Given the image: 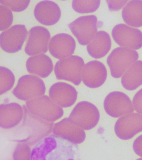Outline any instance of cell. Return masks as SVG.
Wrapping results in <instances>:
<instances>
[{"label": "cell", "mask_w": 142, "mask_h": 160, "mask_svg": "<svg viewBox=\"0 0 142 160\" xmlns=\"http://www.w3.org/2000/svg\"><path fill=\"white\" fill-rule=\"evenodd\" d=\"M31 160H81L77 145L50 134L31 150Z\"/></svg>", "instance_id": "obj_1"}, {"label": "cell", "mask_w": 142, "mask_h": 160, "mask_svg": "<svg viewBox=\"0 0 142 160\" xmlns=\"http://www.w3.org/2000/svg\"><path fill=\"white\" fill-rule=\"evenodd\" d=\"M23 118L22 125L18 128L19 138L15 140L18 143H24L29 146L36 145L41 140L50 135L54 123L48 122L30 113L26 106H23Z\"/></svg>", "instance_id": "obj_2"}, {"label": "cell", "mask_w": 142, "mask_h": 160, "mask_svg": "<svg viewBox=\"0 0 142 160\" xmlns=\"http://www.w3.org/2000/svg\"><path fill=\"white\" fill-rule=\"evenodd\" d=\"M25 106L30 113L48 122H56L64 113L63 108L55 104L46 95L27 102Z\"/></svg>", "instance_id": "obj_3"}, {"label": "cell", "mask_w": 142, "mask_h": 160, "mask_svg": "<svg viewBox=\"0 0 142 160\" xmlns=\"http://www.w3.org/2000/svg\"><path fill=\"white\" fill-rule=\"evenodd\" d=\"M139 54L134 50L118 47L114 49L107 59L110 73L114 78H121L127 70L138 61Z\"/></svg>", "instance_id": "obj_4"}, {"label": "cell", "mask_w": 142, "mask_h": 160, "mask_svg": "<svg viewBox=\"0 0 142 160\" xmlns=\"http://www.w3.org/2000/svg\"><path fill=\"white\" fill-rule=\"evenodd\" d=\"M85 65L84 59L78 56L59 59L54 67V73L58 79L66 80L79 85L82 82V71Z\"/></svg>", "instance_id": "obj_5"}, {"label": "cell", "mask_w": 142, "mask_h": 160, "mask_svg": "<svg viewBox=\"0 0 142 160\" xmlns=\"http://www.w3.org/2000/svg\"><path fill=\"white\" fill-rule=\"evenodd\" d=\"M45 91V85L41 78L34 75L27 74L19 79L13 93L18 99L28 102L43 96Z\"/></svg>", "instance_id": "obj_6"}, {"label": "cell", "mask_w": 142, "mask_h": 160, "mask_svg": "<svg viewBox=\"0 0 142 160\" xmlns=\"http://www.w3.org/2000/svg\"><path fill=\"white\" fill-rule=\"evenodd\" d=\"M99 112L98 108L88 102H79L69 115V119L83 130L89 131L99 122Z\"/></svg>", "instance_id": "obj_7"}, {"label": "cell", "mask_w": 142, "mask_h": 160, "mask_svg": "<svg viewBox=\"0 0 142 160\" xmlns=\"http://www.w3.org/2000/svg\"><path fill=\"white\" fill-rule=\"evenodd\" d=\"M98 18L94 15L81 16L68 24L71 32L76 36L79 43L87 45L98 32Z\"/></svg>", "instance_id": "obj_8"}, {"label": "cell", "mask_w": 142, "mask_h": 160, "mask_svg": "<svg viewBox=\"0 0 142 160\" xmlns=\"http://www.w3.org/2000/svg\"><path fill=\"white\" fill-rule=\"evenodd\" d=\"M104 108L107 114L113 118H120L134 111L129 97L125 93L118 91L110 92L106 96Z\"/></svg>", "instance_id": "obj_9"}, {"label": "cell", "mask_w": 142, "mask_h": 160, "mask_svg": "<svg viewBox=\"0 0 142 160\" xmlns=\"http://www.w3.org/2000/svg\"><path fill=\"white\" fill-rule=\"evenodd\" d=\"M28 35L23 25H16L0 34V47L8 53H15L22 49Z\"/></svg>", "instance_id": "obj_10"}, {"label": "cell", "mask_w": 142, "mask_h": 160, "mask_svg": "<svg viewBox=\"0 0 142 160\" xmlns=\"http://www.w3.org/2000/svg\"><path fill=\"white\" fill-rule=\"evenodd\" d=\"M112 36L116 43L122 47L134 51L142 47V32L139 29L118 24L113 28Z\"/></svg>", "instance_id": "obj_11"}, {"label": "cell", "mask_w": 142, "mask_h": 160, "mask_svg": "<svg viewBox=\"0 0 142 160\" xmlns=\"http://www.w3.org/2000/svg\"><path fill=\"white\" fill-rule=\"evenodd\" d=\"M28 34V39L25 48L27 55L34 56L48 51L50 34L47 28L36 26L30 30Z\"/></svg>", "instance_id": "obj_12"}, {"label": "cell", "mask_w": 142, "mask_h": 160, "mask_svg": "<svg viewBox=\"0 0 142 160\" xmlns=\"http://www.w3.org/2000/svg\"><path fill=\"white\" fill-rule=\"evenodd\" d=\"M114 131L121 139H132L142 132V115L133 112L120 117L116 122Z\"/></svg>", "instance_id": "obj_13"}, {"label": "cell", "mask_w": 142, "mask_h": 160, "mask_svg": "<svg viewBox=\"0 0 142 160\" xmlns=\"http://www.w3.org/2000/svg\"><path fill=\"white\" fill-rule=\"evenodd\" d=\"M107 78L105 66L97 60L85 64L82 71V80L84 83L91 88H96L102 85Z\"/></svg>", "instance_id": "obj_14"}, {"label": "cell", "mask_w": 142, "mask_h": 160, "mask_svg": "<svg viewBox=\"0 0 142 160\" xmlns=\"http://www.w3.org/2000/svg\"><path fill=\"white\" fill-rule=\"evenodd\" d=\"M49 98L61 108H67L75 103L78 98V92L71 85L58 82L50 87Z\"/></svg>", "instance_id": "obj_15"}, {"label": "cell", "mask_w": 142, "mask_h": 160, "mask_svg": "<svg viewBox=\"0 0 142 160\" xmlns=\"http://www.w3.org/2000/svg\"><path fill=\"white\" fill-rule=\"evenodd\" d=\"M53 133L54 135L76 145L83 143L86 138L84 130L73 123L68 118H64L55 123Z\"/></svg>", "instance_id": "obj_16"}, {"label": "cell", "mask_w": 142, "mask_h": 160, "mask_svg": "<svg viewBox=\"0 0 142 160\" xmlns=\"http://www.w3.org/2000/svg\"><path fill=\"white\" fill-rule=\"evenodd\" d=\"M76 42L69 34L62 33L53 36L48 44L49 52L53 57L62 59L68 58L74 52Z\"/></svg>", "instance_id": "obj_17"}, {"label": "cell", "mask_w": 142, "mask_h": 160, "mask_svg": "<svg viewBox=\"0 0 142 160\" xmlns=\"http://www.w3.org/2000/svg\"><path fill=\"white\" fill-rule=\"evenodd\" d=\"M34 14L37 21L46 26L55 25L62 16L59 6L52 1L39 2L35 7Z\"/></svg>", "instance_id": "obj_18"}, {"label": "cell", "mask_w": 142, "mask_h": 160, "mask_svg": "<svg viewBox=\"0 0 142 160\" xmlns=\"http://www.w3.org/2000/svg\"><path fill=\"white\" fill-rule=\"evenodd\" d=\"M23 114V107L17 103L0 105V127L14 128L22 121Z\"/></svg>", "instance_id": "obj_19"}, {"label": "cell", "mask_w": 142, "mask_h": 160, "mask_svg": "<svg viewBox=\"0 0 142 160\" xmlns=\"http://www.w3.org/2000/svg\"><path fill=\"white\" fill-rule=\"evenodd\" d=\"M26 67L30 74L40 78L48 77L53 71V63L45 54L30 57L27 61Z\"/></svg>", "instance_id": "obj_20"}, {"label": "cell", "mask_w": 142, "mask_h": 160, "mask_svg": "<svg viewBox=\"0 0 142 160\" xmlns=\"http://www.w3.org/2000/svg\"><path fill=\"white\" fill-rule=\"evenodd\" d=\"M111 48V39L109 34L105 31H98L87 46V52L90 56L99 59L105 56Z\"/></svg>", "instance_id": "obj_21"}, {"label": "cell", "mask_w": 142, "mask_h": 160, "mask_svg": "<svg viewBox=\"0 0 142 160\" xmlns=\"http://www.w3.org/2000/svg\"><path fill=\"white\" fill-rule=\"evenodd\" d=\"M122 18L125 23L131 27H142V1L133 0L128 2L123 8Z\"/></svg>", "instance_id": "obj_22"}, {"label": "cell", "mask_w": 142, "mask_h": 160, "mask_svg": "<svg viewBox=\"0 0 142 160\" xmlns=\"http://www.w3.org/2000/svg\"><path fill=\"white\" fill-rule=\"evenodd\" d=\"M121 85L128 91H134L142 85V61L132 65L121 76Z\"/></svg>", "instance_id": "obj_23"}, {"label": "cell", "mask_w": 142, "mask_h": 160, "mask_svg": "<svg viewBox=\"0 0 142 160\" xmlns=\"http://www.w3.org/2000/svg\"><path fill=\"white\" fill-rule=\"evenodd\" d=\"M15 83V77L8 68L0 67V96L11 90Z\"/></svg>", "instance_id": "obj_24"}, {"label": "cell", "mask_w": 142, "mask_h": 160, "mask_svg": "<svg viewBox=\"0 0 142 160\" xmlns=\"http://www.w3.org/2000/svg\"><path fill=\"white\" fill-rule=\"evenodd\" d=\"M100 5L99 0H74L72 6L78 13H91L97 11Z\"/></svg>", "instance_id": "obj_25"}, {"label": "cell", "mask_w": 142, "mask_h": 160, "mask_svg": "<svg viewBox=\"0 0 142 160\" xmlns=\"http://www.w3.org/2000/svg\"><path fill=\"white\" fill-rule=\"evenodd\" d=\"M13 22V14L11 9L0 5V31H5Z\"/></svg>", "instance_id": "obj_26"}, {"label": "cell", "mask_w": 142, "mask_h": 160, "mask_svg": "<svg viewBox=\"0 0 142 160\" xmlns=\"http://www.w3.org/2000/svg\"><path fill=\"white\" fill-rule=\"evenodd\" d=\"M13 160H31V149L24 143H18L14 152Z\"/></svg>", "instance_id": "obj_27"}, {"label": "cell", "mask_w": 142, "mask_h": 160, "mask_svg": "<svg viewBox=\"0 0 142 160\" xmlns=\"http://www.w3.org/2000/svg\"><path fill=\"white\" fill-rule=\"evenodd\" d=\"M30 0H0V4L8 7L12 11L22 12L28 7Z\"/></svg>", "instance_id": "obj_28"}, {"label": "cell", "mask_w": 142, "mask_h": 160, "mask_svg": "<svg viewBox=\"0 0 142 160\" xmlns=\"http://www.w3.org/2000/svg\"><path fill=\"white\" fill-rule=\"evenodd\" d=\"M133 105L134 111L142 115V88L134 95L133 100Z\"/></svg>", "instance_id": "obj_29"}, {"label": "cell", "mask_w": 142, "mask_h": 160, "mask_svg": "<svg viewBox=\"0 0 142 160\" xmlns=\"http://www.w3.org/2000/svg\"><path fill=\"white\" fill-rule=\"evenodd\" d=\"M108 7L110 11H118L119 10L122 8L127 3V0H123V1H114V0H107L106 1Z\"/></svg>", "instance_id": "obj_30"}, {"label": "cell", "mask_w": 142, "mask_h": 160, "mask_svg": "<svg viewBox=\"0 0 142 160\" xmlns=\"http://www.w3.org/2000/svg\"><path fill=\"white\" fill-rule=\"evenodd\" d=\"M133 147L134 152L142 158V134L134 140Z\"/></svg>", "instance_id": "obj_31"}, {"label": "cell", "mask_w": 142, "mask_h": 160, "mask_svg": "<svg viewBox=\"0 0 142 160\" xmlns=\"http://www.w3.org/2000/svg\"><path fill=\"white\" fill-rule=\"evenodd\" d=\"M136 160H142V158H138V159H137Z\"/></svg>", "instance_id": "obj_32"}]
</instances>
